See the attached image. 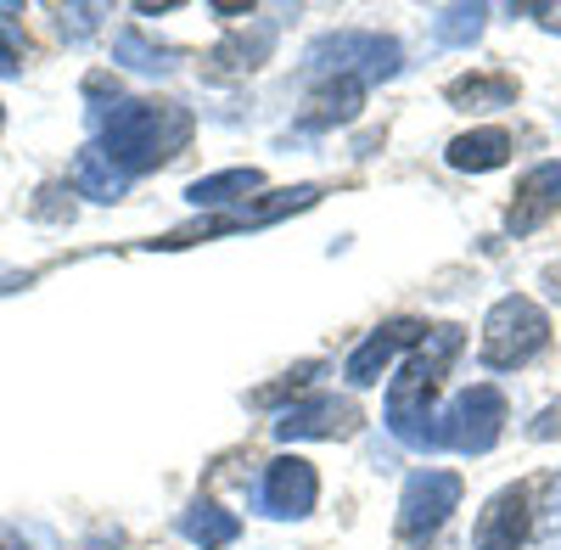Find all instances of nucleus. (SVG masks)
I'll return each instance as SVG.
<instances>
[{"mask_svg": "<svg viewBox=\"0 0 561 550\" xmlns=\"http://www.w3.org/2000/svg\"><path fill=\"white\" fill-rule=\"evenodd\" d=\"M460 326H427V337L415 343V354L404 359V371L388 382V433L404 449H438V416L433 399L449 377V365L460 354Z\"/></svg>", "mask_w": 561, "mask_h": 550, "instance_id": "f257e3e1", "label": "nucleus"}, {"mask_svg": "<svg viewBox=\"0 0 561 550\" xmlns=\"http://www.w3.org/2000/svg\"><path fill=\"white\" fill-rule=\"evenodd\" d=\"M556 433H561V404H545L534 422V438H556Z\"/></svg>", "mask_w": 561, "mask_h": 550, "instance_id": "393cba45", "label": "nucleus"}, {"mask_svg": "<svg viewBox=\"0 0 561 550\" xmlns=\"http://www.w3.org/2000/svg\"><path fill=\"white\" fill-rule=\"evenodd\" d=\"M523 12H534V18H539V28L561 34V0H539V7H523Z\"/></svg>", "mask_w": 561, "mask_h": 550, "instance_id": "b1692460", "label": "nucleus"}, {"mask_svg": "<svg viewBox=\"0 0 561 550\" xmlns=\"http://www.w3.org/2000/svg\"><path fill=\"white\" fill-rule=\"evenodd\" d=\"M444 96L466 113H494V107H511L517 102V79L511 73H466V79H449Z\"/></svg>", "mask_w": 561, "mask_h": 550, "instance_id": "f3484780", "label": "nucleus"}, {"mask_svg": "<svg viewBox=\"0 0 561 550\" xmlns=\"http://www.w3.org/2000/svg\"><path fill=\"white\" fill-rule=\"evenodd\" d=\"M545 293H550V298H561V264H550V270H545Z\"/></svg>", "mask_w": 561, "mask_h": 550, "instance_id": "bb28decb", "label": "nucleus"}, {"mask_svg": "<svg viewBox=\"0 0 561 550\" xmlns=\"http://www.w3.org/2000/svg\"><path fill=\"white\" fill-rule=\"evenodd\" d=\"M359 422H365V416H359V404H354V399L309 393V399H298L293 410H280L275 438H287V444H309V438H354Z\"/></svg>", "mask_w": 561, "mask_h": 550, "instance_id": "1a4fd4ad", "label": "nucleus"}, {"mask_svg": "<svg viewBox=\"0 0 561 550\" xmlns=\"http://www.w3.org/2000/svg\"><path fill=\"white\" fill-rule=\"evenodd\" d=\"M0 129H7V107H0Z\"/></svg>", "mask_w": 561, "mask_h": 550, "instance_id": "cd10ccee", "label": "nucleus"}, {"mask_svg": "<svg viewBox=\"0 0 561 550\" xmlns=\"http://www.w3.org/2000/svg\"><path fill=\"white\" fill-rule=\"evenodd\" d=\"M185 141H192V113L174 102H118L113 113H102V152L124 174L169 163L174 152H185Z\"/></svg>", "mask_w": 561, "mask_h": 550, "instance_id": "f03ea898", "label": "nucleus"}, {"mask_svg": "<svg viewBox=\"0 0 561 550\" xmlns=\"http://www.w3.org/2000/svg\"><path fill=\"white\" fill-rule=\"evenodd\" d=\"M314 377H320V359H309V365H298V371H287L275 388H259V393H253V404H275V399H287V393H304Z\"/></svg>", "mask_w": 561, "mask_h": 550, "instance_id": "4be33fe9", "label": "nucleus"}, {"mask_svg": "<svg viewBox=\"0 0 561 550\" xmlns=\"http://www.w3.org/2000/svg\"><path fill=\"white\" fill-rule=\"evenodd\" d=\"M73 192L90 197V203H118V197L129 192V174H124L102 147H84V152L73 158Z\"/></svg>", "mask_w": 561, "mask_h": 550, "instance_id": "4468645a", "label": "nucleus"}, {"mask_svg": "<svg viewBox=\"0 0 561 550\" xmlns=\"http://www.w3.org/2000/svg\"><path fill=\"white\" fill-rule=\"evenodd\" d=\"M113 57H118L124 68H135V73H174V68H180V51H169V45H152L140 28H118Z\"/></svg>", "mask_w": 561, "mask_h": 550, "instance_id": "aec40b11", "label": "nucleus"}, {"mask_svg": "<svg viewBox=\"0 0 561 550\" xmlns=\"http://www.w3.org/2000/svg\"><path fill=\"white\" fill-rule=\"evenodd\" d=\"M359 107H365V84H359V79H320V90L309 96V113H304V129L348 124Z\"/></svg>", "mask_w": 561, "mask_h": 550, "instance_id": "2eb2a0df", "label": "nucleus"}, {"mask_svg": "<svg viewBox=\"0 0 561 550\" xmlns=\"http://www.w3.org/2000/svg\"><path fill=\"white\" fill-rule=\"evenodd\" d=\"M320 203V186H287V192H270L264 203H248V208H230V214H214V219H197L185 231L152 242V248H185V242H208V237H225V231H253V225H275L298 208H314Z\"/></svg>", "mask_w": 561, "mask_h": 550, "instance_id": "0eeeda50", "label": "nucleus"}, {"mask_svg": "<svg viewBox=\"0 0 561 550\" xmlns=\"http://www.w3.org/2000/svg\"><path fill=\"white\" fill-rule=\"evenodd\" d=\"M180 534L192 545H203V550H225V545L242 539V523H237V512L214 506V500H197V506L180 517Z\"/></svg>", "mask_w": 561, "mask_h": 550, "instance_id": "a211bd4d", "label": "nucleus"}, {"mask_svg": "<svg viewBox=\"0 0 561 550\" xmlns=\"http://www.w3.org/2000/svg\"><path fill=\"white\" fill-rule=\"evenodd\" d=\"M489 28V7H438L433 12V39L438 45H472Z\"/></svg>", "mask_w": 561, "mask_h": 550, "instance_id": "412c9836", "label": "nucleus"}, {"mask_svg": "<svg viewBox=\"0 0 561 550\" xmlns=\"http://www.w3.org/2000/svg\"><path fill=\"white\" fill-rule=\"evenodd\" d=\"M270 45H275V23H253V34L225 39L219 51L208 57V68H214V73H253V68L270 57Z\"/></svg>", "mask_w": 561, "mask_h": 550, "instance_id": "6ab92c4d", "label": "nucleus"}, {"mask_svg": "<svg viewBox=\"0 0 561 550\" xmlns=\"http://www.w3.org/2000/svg\"><path fill=\"white\" fill-rule=\"evenodd\" d=\"M449 169H460V174H489V169H500L505 158H511V135L505 129H472V135H455L449 141Z\"/></svg>", "mask_w": 561, "mask_h": 550, "instance_id": "dca6fc26", "label": "nucleus"}, {"mask_svg": "<svg viewBox=\"0 0 561 550\" xmlns=\"http://www.w3.org/2000/svg\"><path fill=\"white\" fill-rule=\"evenodd\" d=\"M421 337H427V326H421V320H388V326H377V332H370V337L348 354L343 377H348L354 388H377L388 365H393L404 348H415Z\"/></svg>", "mask_w": 561, "mask_h": 550, "instance_id": "9b49d317", "label": "nucleus"}, {"mask_svg": "<svg viewBox=\"0 0 561 550\" xmlns=\"http://www.w3.org/2000/svg\"><path fill=\"white\" fill-rule=\"evenodd\" d=\"M102 12H107V7H73V12H68V18H73V28H68V34H73V39H84L90 28H96V18H102ZM68 18H62V23H68Z\"/></svg>", "mask_w": 561, "mask_h": 550, "instance_id": "5701e85b", "label": "nucleus"}, {"mask_svg": "<svg viewBox=\"0 0 561 550\" xmlns=\"http://www.w3.org/2000/svg\"><path fill=\"white\" fill-rule=\"evenodd\" d=\"M460 478L455 472H444V467H427V472H410V483H404V494H399V539L404 545H421V539H433L444 523H449V512L460 506Z\"/></svg>", "mask_w": 561, "mask_h": 550, "instance_id": "423d86ee", "label": "nucleus"}, {"mask_svg": "<svg viewBox=\"0 0 561 550\" xmlns=\"http://www.w3.org/2000/svg\"><path fill=\"white\" fill-rule=\"evenodd\" d=\"M314 500H320V478L314 467L304 461V455H275V461L264 467L259 478V512L275 517V523H298L314 512Z\"/></svg>", "mask_w": 561, "mask_h": 550, "instance_id": "6e6552de", "label": "nucleus"}, {"mask_svg": "<svg viewBox=\"0 0 561 550\" xmlns=\"http://www.w3.org/2000/svg\"><path fill=\"white\" fill-rule=\"evenodd\" d=\"M561 214V163H539L517 180V192H511V208H505V231L511 237H528L539 231L545 219Z\"/></svg>", "mask_w": 561, "mask_h": 550, "instance_id": "f8f14e48", "label": "nucleus"}, {"mask_svg": "<svg viewBox=\"0 0 561 550\" xmlns=\"http://www.w3.org/2000/svg\"><path fill=\"white\" fill-rule=\"evenodd\" d=\"M505 416L511 404L494 382H478L449 399V410L438 416V449H455V455H489L505 433Z\"/></svg>", "mask_w": 561, "mask_h": 550, "instance_id": "39448f33", "label": "nucleus"}, {"mask_svg": "<svg viewBox=\"0 0 561 550\" xmlns=\"http://www.w3.org/2000/svg\"><path fill=\"white\" fill-rule=\"evenodd\" d=\"M259 186H264L259 169H219V174L192 180V186H185V203H192V208H219V214H230V208H248Z\"/></svg>", "mask_w": 561, "mask_h": 550, "instance_id": "ddd939ff", "label": "nucleus"}, {"mask_svg": "<svg viewBox=\"0 0 561 550\" xmlns=\"http://www.w3.org/2000/svg\"><path fill=\"white\" fill-rule=\"evenodd\" d=\"M399 68H404L399 39L370 34V28L325 34V39L309 45V57H304V73H309V79H359V84H382V79H399Z\"/></svg>", "mask_w": 561, "mask_h": 550, "instance_id": "7ed1b4c3", "label": "nucleus"}, {"mask_svg": "<svg viewBox=\"0 0 561 550\" xmlns=\"http://www.w3.org/2000/svg\"><path fill=\"white\" fill-rule=\"evenodd\" d=\"M12 73H18V45L0 34V79H12Z\"/></svg>", "mask_w": 561, "mask_h": 550, "instance_id": "a878e982", "label": "nucleus"}, {"mask_svg": "<svg viewBox=\"0 0 561 550\" xmlns=\"http://www.w3.org/2000/svg\"><path fill=\"white\" fill-rule=\"evenodd\" d=\"M550 343V320H545V309L534 303V298H523V293H511V298H500L494 309H489V320H483V365L489 371H517V365H528L539 348Z\"/></svg>", "mask_w": 561, "mask_h": 550, "instance_id": "20e7f679", "label": "nucleus"}, {"mask_svg": "<svg viewBox=\"0 0 561 550\" xmlns=\"http://www.w3.org/2000/svg\"><path fill=\"white\" fill-rule=\"evenodd\" d=\"M528 528H534V494L523 483H511L483 506V517L472 528V545L478 550H523Z\"/></svg>", "mask_w": 561, "mask_h": 550, "instance_id": "9d476101", "label": "nucleus"}]
</instances>
